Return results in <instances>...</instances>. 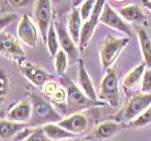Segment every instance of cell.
Wrapping results in <instances>:
<instances>
[{"mask_svg": "<svg viewBox=\"0 0 151 141\" xmlns=\"http://www.w3.org/2000/svg\"><path fill=\"white\" fill-rule=\"evenodd\" d=\"M45 135L54 141H60V140H69L75 137L74 134L70 133L67 130H65L63 127H60L58 123H48L42 126Z\"/></svg>", "mask_w": 151, "mask_h": 141, "instance_id": "obj_21", "label": "cell"}, {"mask_svg": "<svg viewBox=\"0 0 151 141\" xmlns=\"http://www.w3.org/2000/svg\"><path fill=\"white\" fill-rule=\"evenodd\" d=\"M151 105V93L150 94H137L131 97L127 103L124 109L121 112V117L118 121H132L139 117L146 108Z\"/></svg>", "mask_w": 151, "mask_h": 141, "instance_id": "obj_5", "label": "cell"}, {"mask_svg": "<svg viewBox=\"0 0 151 141\" xmlns=\"http://www.w3.org/2000/svg\"><path fill=\"white\" fill-rule=\"evenodd\" d=\"M34 15L39 26L41 35L44 41H46V35L49 26L52 24V1L51 0H37Z\"/></svg>", "mask_w": 151, "mask_h": 141, "instance_id": "obj_8", "label": "cell"}, {"mask_svg": "<svg viewBox=\"0 0 151 141\" xmlns=\"http://www.w3.org/2000/svg\"><path fill=\"white\" fill-rule=\"evenodd\" d=\"M59 87L60 86L56 82H54V81L52 82V81H49V80L42 86V88H44V91L50 97L56 92V90L59 88Z\"/></svg>", "mask_w": 151, "mask_h": 141, "instance_id": "obj_30", "label": "cell"}, {"mask_svg": "<svg viewBox=\"0 0 151 141\" xmlns=\"http://www.w3.org/2000/svg\"><path fill=\"white\" fill-rule=\"evenodd\" d=\"M17 36L23 43L28 47L36 48L39 40L38 29L31 18L27 14H24L17 26Z\"/></svg>", "mask_w": 151, "mask_h": 141, "instance_id": "obj_9", "label": "cell"}, {"mask_svg": "<svg viewBox=\"0 0 151 141\" xmlns=\"http://www.w3.org/2000/svg\"><path fill=\"white\" fill-rule=\"evenodd\" d=\"M78 86L86 94V96L93 101H100L98 99V94L96 91L91 77L87 72L82 60H78Z\"/></svg>", "mask_w": 151, "mask_h": 141, "instance_id": "obj_14", "label": "cell"}, {"mask_svg": "<svg viewBox=\"0 0 151 141\" xmlns=\"http://www.w3.org/2000/svg\"><path fill=\"white\" fill-rule=\"evenodd\" d=\"M61 76H63L61 82H63V87L67 92V103L71 108L76 110H80L94 105H106L105 103L101 101H93L87 97L86 94L71 80L70 77L66 76L65 74L61 75Z\"/></svg>", "mask_w": 151, "mask_h": 141, "instance_id": "obj_3", "label": "cell"}, {"mask_svg": "<svg viewBox=\"0 0 151 141\" xmlns=\"http://www.w3.org/2000/svg\"><path fill=\"white\" fill-rule=\"evenodd\" d=\"M46 47L47 50H48L49 54L51 56H56V54L58 53L60 50V41H59V38L58 34H57L56 31V27H55V24L52 22V24L49 26L48 32H47L46 35Z\"/></svg>", "mask_w": 151, "mask_h": 141, "instance_id": "obj_23", "label": "cell"}, {"mask_svg": "<svg viewBox=\"0 0 151 141\" xmlns=\"http://www.w3.org/2000/svg\"><path fill=\"white\" fill-rule=\"evenodd\" d=\"M149 124H151V105L146 108L139 117L130 121L129 125L133 128H142V127L148 126Z\"/></svg>", "mask_w": 151, "mask_h": 141, "instance_id": "obj_25", "label": "cell"}, {"mask_svg": "<svg viewBox=\"0 0 151 141\" xmlns=\"http://www.w3.org/2000/svg\"><path fill=\"white\" fill-rule=\"evenodd\" d=\"M51 1L53 4H60V3H63L64 0H51Z\"/></svg>", "mask_w": 151, "mask_h": 141, "instance_id": "obj_35", "label": "cell"}, {"mask_svg": "<svg viewBox=\"0 0 151 141\" xmlns=\"http://www.w3.org/2000/svg\"><path fill=\"white\" fill-rule=\"evenodd\" d=\"M82 18L80 15L79 9H73L71 11L69 17H68V24H67V29L69 34L72 37L74 41L78 45L80 35H81L82 29Z\"/></svg>", "mask_w": 151, "mask_h": 141, "instance_id": "obj_19", "label": "cell"}, {"mask_svg": "<svg viewBox=\"0 0 151 141\" xmlns=\"http://www.w3.org/2000/svg\"><path fill=\"white\" fill-rule=\"evenodd\" d=\"M25 141H54L50 139L45 133L42 126L33 128L31 134L25 139Z\"/></svg>", "mask_w": 151, "mask_h": 141, "instance_id": "obj_27", "label": "cell"}, {"mask_svg": "<svg viewBox=\"0 0 151 141\" xmlns=\"http://www.w3.org/2000/svg\"><path fill=\"white\" fill-rule=\"evenodd\" d=\"M54 24L61 49L66 52L70 59H77L78 56V47L76 46L77 43L74 41L72 37L69 34L68 29L65 28L63 24L60 22L55 21Z\"/></svg>", "mask_w": 151, "mask_h": 141, "instance_id": "obj_12", "label": "cell"}, {"mask_svg": "<svg viewBox=\"0 0 151 141\" xmlns=\"http://www.w3.org/2000/svg\"><path fill=\"white\" fill-rule=\"evenodd\" d=\"M100 23L119 31L127 37H131L132 31L127 22L123 18L120 13L116 12L109 3H105L102 13L100 15Z\"/></svg>", "mask_w": 151, "mask_h": 141, "instance_id": "obj_7", "label": "cell"}, {"mask_svg": "<svg viewBox=\"0 0 151 141\" xmlns=\"http://www.w3.org/2000/svg\"><path fill=\"white\" fill-rule=\"evenodd\" d=\"M96 0H85V2L79 8L80 15H81V18L84 22L87 21L90 18V16L92 15L94 7H96Z\"/></svg>", "mask_w": 151, "mask_h": 141, "instance_id": "obj_26", "label": "cell"}, {"mask_svg": "<svg viewBox=\"0 0 151 141\" xmlns=\"http://www.w3.org/2000/svg\"><path fill=\"white\" fill-rule=\"evenodd\" d=\"M26 122H18L9 120H2L0 121V136L2 140H11L15 138V136L27 127Z\"/></svg>", "mask_w": 151, "mask_h": 141, "instance_id": "obj_18", "label": "cell"}, {"mask_svg": "<svg viewBox=\"0 0 151 141\" xmlns=\"http://www.w3.org/2000/svg\"><path fill=\"white\" fill-rule=\"evenodd\" d=\"M143 5L151 11V0H143Z\"/></svg>", "mask_w": 151, "mask_h": 141, "instance_id": "obj_33", "label": "cell"}, {"mask_svg": "<svg viewBox=\"0 0 151 141\" xmlns=\"http://www.w3.org/2000/svg\"><path fill=\"white\" fill-rule=\"evenodd\" d=\"M0 50L2 55L19 56H26L25 50L22 48L16 38L4 30H1L0 33Z\"/></svg>", "mask_w": 151, "mask_h": 141, "instance_id": "obj_15", "label": "cell"}, {"mask_svg": "<svg viewBox=\"0 0 151 141\" xmlns=\"http://www.w3.org/2000/svg\"><path fill=\"white\" fill-rule=\"evenodd\" d=\"M126 125L121 123L120 121H104L99 124L96 128L91 133L90 136H88L89 140L91 141H102L107 140L115 135L120 131L124 130Z\"/></svg>", "mask_w": 151, "mask_h": 141, "instance_id": "obj_11", "label": "cell"}, {"mask_svg": "<svg viewBox=\"0 0 151 141\" xmlns=\"http://www.w3.org/2000/svg\"><path fill=\"white\" fill-rule=\"evenodd\" d=\"M31 103V118L27 125L32 128L44 126L48 123H58L63 117L46 100L37 93L29 95Z\"/></svg>", "mask_w": 151, "mask_h": 141, "instance_id": "obj_1", "label": "cell"}, {"mask_svg": "<svg viewBox=\"0 0 151 141\" xmlns=\"http://www.w3.org/2000/svg\"><path fill=\"white\" fill-rule=\"evenodd\" d=\"M68 141H77V140H70V139H69Z\"/></svg>", "mask_w": 151, "mask_h": 141, "instance_id": "obj_36", "label": "cell"}, {"mask_svg": "<svg viewBox=\"0 0 151 141\" xmlns=\"http://www.w3.org/2000/svg\"><path fill=\"white\" fill-rule=\"evenodd\" d=\"M98 99L112 107H116L120 103V92L118 86V77L115 70L108 69L100 84Z\"/></svg>", "mask_w": 151, "mask_h": 141, "instance_id": "obj_4", "label": "cell"}, {"mask_svg": "<svg viewBox=\"0 0 151 141\" xmlns=\"http://www.w3.org/2000/svg\"><path fill=\"white\" fill-rule=\"evenodd\" d=\"M15 18H16V16L14 15V14H9V15H8V16H2V18H1V28L4 26L6 22L8 24H9L11 22H12V20H14Z\"/></svg>", "mask_w": 151, "mask_h": 141, "instance_id": "obj_32", "label": "cell"}, {"mask_svg": "<svg viewBox=\"0 0 151 141\" xmlns=\"http://www.w3.org/2000/svg\"><path fill=\"white\" fill-rule=\"evenodd\" d=\"M137 36H138L143 58L146 65L151 67V38L145 28H138Z\"/></svg>", "mask_w": 151, "mask_h": 141, "instance_id": "obj_22", "label": "cell"}, {"mask_svg": "<svg viewBox=\"0 0 151 141\" xmlns=\"http://www.w3.org/2000/svg\"><path fill=\"white\" fill-rule=\"evenodd\" d=\"M141 93H151V67H148V66L145 70L144 76L141 82Z\"/></svg>", "mask_w": 151, "mask_h": 141, "instance_id": "obj_28", "label": "cell"}, {"mask_svg": "<svg viewBox=\"0 0 151 141\" xmlns=\"http://www.w3.org/2000/svg\"><path fill=\"white\" fill-rule=\"evenodd\" d=\"M30 0H8V3L11 5L12 8L15 9H20L27 6L29 3Z\"/></svg>", "mask_w": 151, "mask_h": 141, "instance_id": "obj_31", "label": "cell"}, {"mask_svg": "<svg viewBox=\"0 0 151 141\" xmlns=\"http://www.w3.org/2000/svg\"><path fill=\"white\" fill-rule=\"evenodd\" d=\"M129 41V37L118 38L113 36H108L103 40L99 46V56H100L101 67L104 72L111 68L112 64L115 62L120 53Z\"/></svg>", "mask_w": 151, "mask_h": 141, "instance_id": "obj_2", "label": "cell"}, {"mask_svg": "<svg viewBox=\"0 0 151 141\" xmlns=\"http://www.w3.org/2000/svg\"><path fill=\"white\" fill-rule=\"evenodd\" d=\"M146 67H147L146 63L142 62L137 65L136 67H134L132 70H130L124 77L123 86L126 88H132L136 87L138 84H141Z\"/></svg>", "mask_w": 151, "mask_h": 141, "instance_id": "obj_20", "label": "cell"}, {"mask_svg": "<svg viewBox=\"0 0 151 141\" xmlns=\"http://www.w3.org/2000/svg\"><path fill=\"white\" fill-rule=\"evenodd\" d=\"M111 2L112 3H114L116 5H120V4H123V3H125L127 0H110Z\"/></svg>", "mask_w": 151, "mask_h": 141, "instance_id": "obj_34", "label": "cell"}, {"mask_svg": "<svg viewBox=\"0 0 151 141\" xmlns=\"http://www.w3.org/2000/svg\"><path fill=\"white\" fill-rule=\"evenodd\" d=\"M68 58L69 56L66 52L63 49H60L58 53L54 56V66L56 73L59 75H63L68 67Z\"/></svg>", "mask_w": 151, "mask_h": 141, "instance_id": "obj_24", "label": "cell"}, {"mask_svg": "<svg viewBox=\"0 0 151 141\" xmlns=\"http://www.w3.org/2000/svg\"><path fill=\"white\" fill-rule=\"evenodd\" d=\"M18 67L24 76L36 87H42L50 79L49 74L45 70L27 61H19Z\"/></svg>", "mask_w": 151, "mask_h": 141, "instance_id": "obj_10", "label": "cell"}, {"mask_svg": "<svg viewBox=\"0 0 151 141\" xmlns=\"http://www.w3.org/2000/svg\"><path fill=\"white\" fill-rule=\"evenodd\" d=\"M119 13L127 22L137 25H147V18L137 4L127 5L126 7L121 8L119 9Z\"/></svg>", "mask_w": 151, "mask_h": 141, "instance_id": "obj_17", "label": "cell"}, {"mask_svg": "<svg viewBox=\"0 0 151 141\" xmlns=\"http://www.w3.org/2000/svg\"><path fill=\"white\" fill-rule=\"evenodd\" d=\"M9 88V79L5 74V72L1 70V78H0V101L1 103L4 102L6 95L8 94Z\"/></svg>", "mask_w": 151, "mask_h": 141, "instance_id": "obj_29", "label": "cell"}, {"mask_svg": "<svg viewBox=\"0 0 151 141\" xmlns=\"http://www.w3.org/2000/svg\"><path fill=\"white\" fill-rule=\"evenodd\" d=\"M106 3V0H96V4L94 9L92 13V15L87 21H85L83 24L81 35H80V40L78 43V49L80 52H82L88 46L89 41H91L93 34L97 26L98 22H100V15L102 13L104 5Z\"/></svg>", "mask_w": 151, "mask_h": 141, "instance_id": "obj_6", "label": "cell"}, {"mask_svg": "<svg viewBox=\"0 0 151 141\" xmlns=\"http://www.w3.org/2000/svg\"><path fill=\"white\" fill-rule=\"evenodd\" d=\"M31 118V103L29 98L20 101L16 103L6 116V120L18 121V122H26L27 123Z\"/></svg>", "mask_w": 151, "mask_h": 141, "instance_id": "obj_16", "label": "cell"}, {"mask_svg": "<svg viewBox=\"0 0 151 141\" xmlns=\"http://www.w3.org/2000/svg\"><path fill=\"white\" fill-rule=\"evenodd\" d=\"M58 124L70 133L74 135H79L87 130L89 122L87 118L83 114L75 113L65 119H63L58 122Z\"/></svg>", "mask_w": 151, "mask_h": 141, "instance_id": "obj_13", "label": "cell"}, {"mask_svg": "<svg viewBox=\"0 0 151 141\" xmlns=\"http://www.w3.org/2000/svg\"><path fill=\"white\" fill-rule=\"evenodd\" d=\"M82 141H88V140H82Z\"/></svg>", "mask_w": 151, "mask_h": 141, "instance_id": "obj_37", "label": "cell"}]
</instances>
